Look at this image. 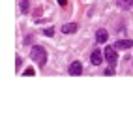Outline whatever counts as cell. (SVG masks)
Here are the masks:
<instances>
[{"mask_svg": "<svg viewBox=\"0 0 133 133\" xmlns=\"http://www.w3.org/2000/svg\"><path fill=\"white\" fill-rule=\"evenodd\" d=\"M58 4H60L62 8H66V6H68V0H58Z\"/></svg>", "mask_w": 133, "mask_h": 133, "instance_id": "14", "label": "cell"}, {"mask_svg": "<svg viewBox=\"0 0 133 133\" xmlns=\"http://www.w3.org/2000/svg\"><path fill=\"white\" fill-rule=\"evenodd\" d=\"M116 4H118L120 8H124V10H128V8L133 6V0H116Z\"/></svg>", "mask_w": 133, "mask_h": 133, "instance_id": "8", "label": "cell"}, {"mask_svg": "<svg viewBox=\"0 0 133 133\" xmlns=\"http://www.w3.org/2000/svg\"><path fill=\"white\" fill-rule=\"evenodd\" d=\"M43 34H45V36H55V28H45V30H43Z\"/></svg>", "mask_w": 133, "mask_h": 133, "instance_id": "10", "label": "cell"}, {"mask_svg": "<svg viewBox=\"0 0 133 133\" xmlns=\"http://www.w3.org/2000/svg\"><path fill=\"white\" fill-rule=\"evenodd\" d=\"M21 64H23V62H21V58H19V56H17V60H15V66H17V69H19V68H21Z\"/></svg>", "mask_w": 133, "mask_h": 133, "instance_id": "13", "label": "cell"}, {"mask_svg": "<svg viewBox=\"0 0 133 133\" xmlns=\"http://www.w3.org/2000/svg\"><path fill=\"white\" fill-rule=\"evenodd\" d=\"M34 73H36V71H34V68H28V69H24V75H32V77H34Z\"/></svg>", "mask_w": 133, "mask_h": 133, "instance_id": "11", "label": "cell"}, {"mask_svg": "<svg viewBox=\"0 0 133 133\" xmlns=\"http://www.w3.org/2000/svg\"><path fill=\"white\" fill-rule=\"evenodd\" d=\"M103 55H105V60L109 62V66H111V68H114V66L118 64V56H116V47H105Z\"/></svg>", "mask_w": 133, "mask_h": 133, "instance_id": "2", "label": "cell"}, {"mask_svg": "<svg viewBox=\"0 0 133 133\" xmlns=\"http://www.w3.org/2000/svg\"><path fill=\"white\" fill-rule=\"evenodd\" d=\"M69 75H81L83 73V66H81V62H73L71 66H69Z\"/></svg>", "mask_w": 133, "mask_h": 133, "instance_id": "4", "label": "cell"}, {"mask_svg": "<svg viewBox=\"0 0 133 133\" xmlns=\"http://www.w3.org/2000/svg\"><path fill=\"white\" fill-rule=\"evenodd\" d=\"M114 73V68H107L105 69V75H112Z\"/></svg>", "mask_w": 133, "mask_h": 133, "instance_id": "12", "label": "cell"}, {"mask_svg": "<svg viewBox=\"0 0 133 133\" xmlns=\"http://www.w3.org/2000/svg\"><path fill=\"white\" fill-rule=\"evenodd\" d=\"M107 38H109V34H107V30H97V34H96V39H97V43H105L107 41Z\"/></svg>", "mask_w": 133, "mask_h": 133, "instance_id": "7", "label": "cell"}, {"mask_svg": "<svg viewBox=\"0 0 133 133\" xmlns=\"http://www.w3.org/2000/svg\"><path fill=\"white\" fill-rule=\"evenodd\" d=\"M114 47H116L118 51H124V49H131V47H133V41H131V39H118L116 43H114Z\"/></svg>", "mask_w": 133, "mask_h": 133, "instance_id": "3", "label": "cell"}, {"mask_svg": "<svg viewBox=\"0 0 133 133\" xmlns=\"http://www.w3.org/2000/svg\"><path fill=\"white\" fill-rule=\"evenodd\" d=\"M30 58L34 60V62H38V66H45V62H47V51H45V47H39V45H36V47H32V51H30Z\"/></svg>", "mask_w": 133, "mask_h": 133, "instance_id": "1", "label": "cell"}, {"mask_svg": "<svg viewBox=\"0 0 133 133\" xmlns=\"http://www.w3.org/2000/svg\"><path fill=\"white\" fill-rule=\"evenodd\" d=\"M90 60H92V64H94V66H99V64H101V51H99V49H94Z\"/></svg>", "mask_w": 133, "mask_h": 133, "instance_id": "5", "label": "cell"}, {"mask_svg": "<svg viewBox=\"0 0 133 133\" xmlns=\"http://www.w3.org/2000/svg\"><path fill=\"white\" fill-rule=\"evenodd\" d=\"M77 23H68V24H64L62 26V32L64 34H73V32H77Z\"/></svg>", "mask_w": 133, "mask_h": 133, "instance_id": "6", "label": "cell"}, {"mask_svg": "<svg viewBox=\"0 0 133 133\" xmlns=\"http://www.w3.org/2000/svg\"><path fill=\"white\" fill-rule=\"evenodd\" d=\"M28 10H30L28 0H23V2H21V11H23V13H28Z\"/></svg>", "mask_w": 133, "mask_h": 133, "instance_id": "9", "label": "cell"}]
</instances>
